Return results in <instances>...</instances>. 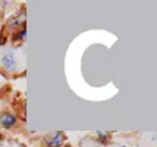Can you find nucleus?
Segmentation results:
<instances>
[{
	"instance_id": "f03ea898",
	"label": "nucleus",
	"mask_w": 157,
	"mask_h": 147,
	"mask_svg": "<svg viewBox=\"0 0 157 147\" xmlns=\"http://www.w3.org/2000/svg\"><path fill=\"white\" fill-rule=\"evenodd\" d=\"M16 124H18V116L13 115V113L5 112V113L0 115V125L3 126V128L10 130V128H13Z\"/></svg>"
},
{
	"instance_id": "39448f33",
	"label": "nucleus",
	"mask_w": 157,
	"mask_h": 147,
	"mask_svg": "<svg viewBox=\"0 0 157 147\" xmlns=\"http://www.w3.org/2000/svg\"><path fill=\"white\" fill-rule=\"evenodd\" d=\"M27 38V28H25V25L24 27H21L19 31H16L13 34V40L15 41H24Z\"/></svg>"
},
{
	"instance_id": "6e6552de",
	"label": "nucleus",
	"mask_w": 157,
	"mask_h": 147,
	"mask_svg": "<svg viewBox=\"0 0 157 147\" xmlns=\"http://www.w3.org/2000/svg\"><path fill=\"white\" fill-rule=\"evenodd\" d=\"M119 147H126V146H119Z\"/></svg>"
},
{
	"instance_id": "f257e3e1",
	"label": "nucleus",
	"mask_w": 157,
	"mask_h": 147,
	"mask_svg": "<svg viewBox=\"0 0 157 147\" xmlns=\"http://www.w3.org/2000/svg\"><path fill=\"white\" fill-rule=\"evenodd\" d=\"M65 141V134L62 131H55L50 137L46 138L44 141V147H62Z\"/></svg>"
},
{
	"instance_id": "20e7f679",
	"label": "nucleus",
	"mask_w": 157,
	"mask_h": 147,
	"mask_svg": "<svg viewBox=\"0 0 157 147\" xmlns=\"http://www.w3.org/2000/svg\"><path fill=\"white\" fill-rule=\"evenodd\" d=\"M2 66L6 71H13L16 66V59H15L13 53H6L2 57Z\"/></svg>"
},
{
	"instance_id": "0eeeda50",
	"label": "nucleus",
	"mask_w": 157,
	"mask_h": 147,
	"mask_svg": "<svg viewBox=\"0 0 157 147\" xmlns=\"http://www.w3.org/2000/svg\"><path fill=\"white\" fill-rule=\"evenodd\" d=\"M0 140H2V134H0Z\"/></svg>"
},
{
	"instance_id": "1a4fd4ad",
	"label": "nucleus",
	"mask_w": 157,
	"mask_h": 147,
	"mask_svg": "<svg viewBox=\"0 0 157 147\" xmlns=\"http://www.w3.org/2000/svg\"><path fill=\"white\" fill-rule=\"evenodd\" d=\"M65 147H71V146H65Z\"/></svg>"
},
{
	"instance_id": "7ed1b4c3",
	"label": "nucleus",
	"mask_w": 157,
	"mask_h": 147,
	"mask_svg": "<svg viewBox=\"0 0 157 147\" xmlns=\"http://www.w3.org/2000/svg\"><path fill=\"white\" fill-rule=\"evenodd\" d=\"M25 21H27V15H25V10L22 9L19 14L15 15L13 18H10L7 21V27H10V28H21V27L25 25Z\"/></svg>"
},
{
	"instance_id": "423d86ee",
	"label": "nucleus",
	"mask_w": 157,
	"mask_h": 147,
	"mask_svg": "<svg viewBox=\"0 0 157 147\" xmlns=\"http://www.w3.org/2000/svg\"><path fill=\"white\" fill-rule=\"evenodd\" d=\"M97 138H98V141L100 143H107L109 141V138H110V133L109 131H101V130H98L97 131Z\"/></svg>"
}]
</instances>
